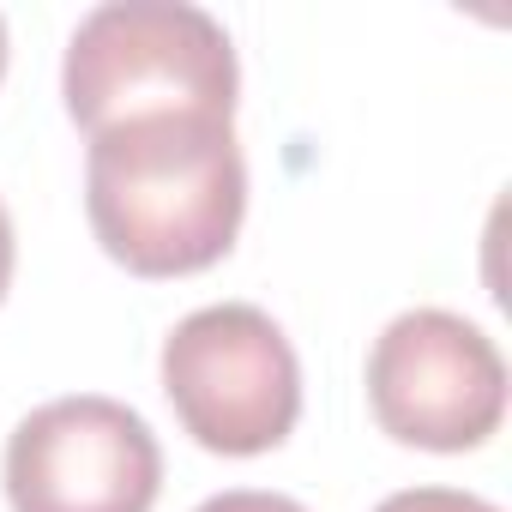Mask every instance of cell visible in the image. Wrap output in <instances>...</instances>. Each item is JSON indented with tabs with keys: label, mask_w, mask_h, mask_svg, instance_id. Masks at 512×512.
<instances>
[{
	"label": "cell",
	"mask_w": 512,
	"mask_h": 512,
	"mask_svg": "<svg viewBox=\"0 0 512 512\" xmlns=\"http://www.w3.org/2000/svg\"><path fill=\"white\" fill-rule=\"evenodd\" d=\"M368 410L404 446L470 452L506 416V362L464 314L410 308L368 350Z\"/></svg>",
	"instance_id": "obj_4"
},
{
	"label": "cell",
	"mask_w": 512,
	"mask_h": 512,
	"mask_svg": "<svg viewBox=\"0 0 512 512\" xmlns=\"http://www.w3.org/2000/svg\"><path fill=\"white\" fill-rule=\"evenodd\" d=\"M241 67L229 31L187 0H109L85 13L67 61L61 97L73 127L103 133L139 115H235Z\"/></svg>",
	"instance_id": "obj_2"
},
{
	"label": "cell",
	"mask_w": 512,
	"mask_h": 512,
	"mask_svg": "<svg viewBox=\"0 0 512 512\" xmlns=\"http://www.w3.org/2000/svg\"><path fill=\"white\" fill-rule=\"evenodd\" d=\"M163 392L205 452L253 458L290 440L302 416V362L266 308L217 302L163 338Z\"/></svg>",
	"instance_id": "obj_3"
},
{
	"label": "cell",
	"mask_w": 512,
	"mask_h": 512,
	"mask_svg": "<svg viewBox=\"0 0 512 512\" xmlns=\"http://www.w3.org/2000/svg\"><path fill=\"white\" fill-rule=\"evenodd\" d=\"M13 512H151L163 488V446L121 398H49L7 440Z\"/></svg>",
	"instance_id": "obj_5"
},
{
	"label": "cell",
	"mask_w": 512,
	"mask_h": 512,
	"mask_svg": "<svg viewBox=\"0 0 512 512\" xmlns=\"http://www.w3.org/2000/svg\"><path fill=\"white\" fill-rule=\"evenodd\" d=\"M247 163L223 115H139L91 133L85 217L133 278H187L235 247Z\"/></svg>",
	"instance_id": "obj_1"
},
{
	"label": "cell",
	"mask_w": 512,
	"mask_h": 512,
	"mask_svg": "<svg viewBox=\"0 0 512 512\" xmlns=\"http://www.w3.org/2000/svg\"><path fill=\"white\" fill-rule=\"evenodd\" d=\"M0 79H7V25H0Z\"/></svg>",
	"instance_id": "obj_9"
},
{
	"label": "cell",
	"mask_w": 512,
	"mask_h": 512,
	"mask_svg": "<svg viewBox=\"0 0 512 512\" xmlns=\"http://www.w3.org/2000/svg\"><path fill=\"white\" fill-rule=\"evenodd\" d=\"M13 260H19V241H13V217H7V205H0V296H7V284H13Z\"/></svg>",
	"instance_id": "obj_8"
},
{
	"label": "cell",
	"mask_w": 512,
	"mask_h": 512,
	"mask_svg": "<svg viewBox=\"0 0 512 512\" xmlns=\"http://www.w3.org/2000/svg\"><path fill=\"white\" fill-rule=\"evenodd\" d=\"M193 512H308V506L290 500V494H266V488H229V494L199 500Z\"/></svg>",
	"instance_id": "obj_7"
},
{
	"label": "cell",
	"mask_w": 512,
	"mask_h": 512,
	"mask_svg": "<svg viewBox=\"0 0 512 512\" xmlns=\"http://www.w3.org/2000/svg\"><path fill=\"white\" fill-rule=\"evenodd\" d=\"M374 512H500V506L464 488H404V494H386Z\"/></svg>",
	"instance_id": "obj_6"
}]
</instances>
